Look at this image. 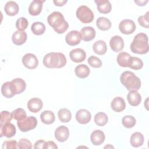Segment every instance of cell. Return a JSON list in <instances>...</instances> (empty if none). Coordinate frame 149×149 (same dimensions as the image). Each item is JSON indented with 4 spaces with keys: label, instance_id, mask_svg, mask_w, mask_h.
I'll return each mask as SVG.
<instances>
[{
    "label": "cell",
    "instance_id": "836d02e7",
    "mask_svg": "<svg viewBox=\"0 0 149 149\" xmlns=\"http://www.w3.org/2000/svg\"><path fill=\"white\" fill-rule=\"evenodd\" d=\"M143 66V61L138 58L134 56H131L128 67L134 70H139L141 69Z\"/></svg>",
    "mask_w": 149,
    "mask_h": 149
},
{
    "label": "cell",
    "instance_id": "7a4b0ae2",
    "mask_svg": "<svg viewBox=\"0 0 149 149\" xmlns=\"http://www.w3.org/2000/svg\"><path fill=\"white\" fill-rule=\"evenodd\" d=\"M65 55L61 52H49L43 58V64L48 68H61L66 64Z\"/></svg>",
    "mask_w": 149,
    "mask_h": 149
},
{
    "label": "cell",
    "instance_id": "ba28073f",
    "mask_svg": "<svg viewBox=\"0 0 149 149\" xmlns=\"http://www.w3.org/2000/svg\"><path fill=\"white\" fill-rule=\"evenodd\" d=\"M22 63L26 68L29 69H33L37 67L38 60L34 54L27 53L23 56Z\"/></svg>",
    "mask_w": 149,
    "mask_h": 149
},
{
    "label": "cell",
    "instance_id": "30bf717a",
    "mask_svg": "<svg viewBox=\"0 0 149 149\" xmlns=\"http://www.w3.org/2000/svg\"><path fill=\"white\" fill-rule=\"evenodd\" d=\"M65 40L66 43L70 46L79 44L81 40L80 33L77 30H72L66 35Z\"/></svg>",
    "mask_w": 149,
    "mask_h": 149
},
{
    "label": "cell",
    "instance_id": "d6a6232c",
    "mask_svg": "<svg viewBox=\"0 0 149 149\" xmlns=\"http://www.w3.org/2000/svg\"><path fill=\"white\" fill-rule=\"evenodd\" d=\"M31 30L33 34L39 36L44 34L45 31V26L42 22H36L32 24Z\"/></svg>",
    "mask_w": 149,
    "mask_h": 149
},
{
    "label": "cell",
    "instance_id": "8fae6325",
    "mask_svg": "<svg viewBox=\"0 0 149 149\" xmlns=\"http://www.w3.org/2000/svg\"><path fill=\"white\" fill-rule=\"evenodd\" d=\"M55 139L59 142H64L69 136V129L63 125L58 127L54 133Z\"/></svg>",
    "mask_w": 149,
    "mask_h": 149
},
{
    "label": "cell",
    "instance_id": "ee69618b",
    "mask_svg": "<svg viewBox=\"0 0 149 149\" xmlns=\"http://www.w3.org/2000/svg\"><path fill=\"white\" fill-rule=\"evenodd\" d=\"M45 141L43 140H39L37 141L34 145V148L35 149H44Z\"/></svg>",
    "mask_w": 149,
    "mask_h": 149
},
{
    "label": "cell",
    "instance_id": "d4e9b609",
    "mask_svg": "<svg viewBox=\"0 0 149 149\" xmlns=\"http://www.w3.org/2000/svg\"><path fill=\"white\" fill-rule=\"evenodd\" d=\"M144 143V136L142 133L136 132L133 133L130 139V143L134 147L141 146Z\"/></svg>",
    "mask_w": 149,
    "mask_h": 149
},
{
    "label": "cell",
    "instance_id": "7dc6e473",
    "mask_svg": "<svg viewBox=\"0 0 149 149\" xmlns=\"http://www.w3.org/2000/svg\"><path fill=\"white\" fill-rule=\"evenodd\" d=\"M148 1H134V2L138 5V6H144L146 5L147 3H148Z\"/></svg>",
    "mask_w": 149,
    "mask_h": 149
},
{
    "label": "cell",
    "instance_id": "d6986e66",
    "mask_svg": "<svg viewBox=\"0 0 149 149\" xmlns=\"http://www.w3.org/2000/svg\"><path fill=\"white\" fill-rule=\"evenodd\" d=\"M105 136L104 133L100 130H95L93 131L90 136L91 143L94 146H99L104 142Z\"/></svg>",
    "mask_w": 149,
    "mask_h": 149
},
{
    "label": "cell",
    "instance_id": "e0dca14e",
    "mask_svg": "<svg viewBox=\"0 0 149 149\" xmlns=\"http://www.w3.org/2000/svg\"><path fill=\"white\" fill-rule=\"evenodd\" d=\"M29 110L33 113L39 112L42 108L43 104L41 99L38 98H33L30 99L27 104Z\"/></svg>",
    "mask_w": 149,
    "mask_h": 149
},
{
    "label": "cell",
    "instance_id": "603a6c76",
    "mask_svg": "<svg viewBox=\"0 0 149 149\" xmlns=\"http://www.w3.org/2000/svg\"><path fill=\"white\" fill-rule=\"evenodd\" d=\"M12 40L15 45H20L23 44L27 40V34L24 31L17 30L13 33Z\"/></svg>",
    "mask_w": 149,
    "mask_h": 149
},
{
    "label": "cell",
    "instance_id": "8d00e7d4",
    "mask_svg": "<svg viewBox=\"0 0 149 149\" xmlns=\"http://www.w3.org/2000/svg\"><path fill=\"white\" fill-rule=\"evenodd\" d=\"M12 116L14 119L19 121L26 118V112L23 109L19 108L12 111Z\"/></svg>",
    "mask_w": 149,
    "mask_h": 149
},
{
    "label": "cell",
    "instance_id": "5bb4252c",
    "mask_svg": "<svg viewBox=\"0 0 149 149\" xmlns=\"http://www.w3.org/2000/svg\"><path fill=\"white\" fill-rule=\"evenodd\" d=\"M91 118V113L86 109H80L76 113V119L80 124L84 125L88 123Z\"/></svg>",
    "mask_w": 149,
    "mask_h": 149
},
{
    "label": "cell",
    "instance_id": "ab89813d",
    "mask_svg": "<svg viewBox=\"0 0 149 149\" xmlns=\"http://www.w3.org/2000/svg\"><path fill=\"white\" fill-rule=\"evenodd\" d=\"M17 147L19 149H30L32 147V144L28 139L22 138L20 139Z\"/></svg>",
    "mask_w": 149,
    "mask_h": 149
},
{
    "label": "cell",
    "instance_id": "f6af8a7d",
    "mask_svg": "<svg viewBox=\"0 0 149 149\" xmlns=\"http://www.w3.org/2000/svg\"><path fill=\"white\" fill-rule=\"evenodd\" d=\"M44 148L56 149V148H58V147L53 141H47L45 143Z\"/></svg>",
    "mask_w": 149,
    "mask_h": 149
},
{
    "label": "cell",
    "instance_id": "8992f818",
    "mask_svg": "<svg viewBox=\"0 0 149 149\" xmlns=\"http://www.w3.org/2000/svg\"><path fill=\"white\" fill-rule=\"evenodd\" d=\"M19 129L23 132H26L34 129L37 125V119L32 116L26 118L25 119L17 122Z\"/></svg>",
    "mask_w": 149,
    "mask_h": 149
},
{
    "label": "cell",
    "instance_id": "83f0119b",
    "mask_svg": "<svg viewBox=\"0 0 149 149\" xmlns=\"http://www.w3.org/2000/svg\"><path fill=\"white\" fill-rule=\"evenodd\" d=\"M40 119L42 123L46 125H50L54 122L55 116L53 112L51 111H44L40 115Z\"/></svg>",
    "mask_w": 149,
    "mask_h": 149
},
{
    "label": "cell",
    "instance_id": "4316f807",
    "mask_svg": "<svg viewBox=\"0 0 149 149\" xmlns=\"http://www.w3.org/2000/svg\"><path fill=\"white\" fill-rule=\"evenodd\" d=\"M93 49L95 54L102 55L106 53L107 51V47L105 42L100 40L94 42L93 45Z\"/></svg>",
    "mask_w": 149,
    "mask_h": 149
},
{
    "label": "cell",
    "instance_id": "3957f363",
    "mask_svg": "<svg viewBox=\"0 0 149 149\" xmlns=\"http://www.w3.org/2000/svg\"><path fill=\"white\" fill-rule=\"evenodd\" d=\"M148 36L146 34L140 33L133 38L130 44V49L132 52L137 54H144L148 51Z\"/></svg>",
    "mask_w": 149,
    "mask_h": 149
},
{
    "label": "cell",
    "instance_id": "f546056e",
    "mask_svg": "<svg viewBox=\"0 0 149 149\" xmlns=\"http://www.w3.org/2000/svg\"><path fill=\"white\" fill-rule=\"evenodd\" d=\"M96 24L100 30L106 31L111 27L112 23L111 21L107 17H100L96 21Z\"/></svg>",
    "mask_w": 149,
    "mask_h": 149
},
{
    "label": "cell",
    "instance_id": "f1b7e54d",
    "mask_svg": "<svg viewBox=\"0 0 149 149\" xmlns=\"http://www.w3.org/2000/svg\"><path fill=\"white\" fill-rule=\"evenodd\" d=\"M130 58L131 56L129 54L125 52H121L118 55L116 61L119 66L126 68L129 66Z\"/></svg>",
    "mask_w": 149,
    "mask_h": 149
},
{
    "label": "cell",
    "instance_id": "9a60e30c",
    "mask_svg": "<svg viewBox=\"0 0 149 149\" xmlns=\"http://www.w3.org/2000/svg\"><path fill=\"white\" fill-rule=\"evenodd\" d=\"M2 94L6 98H12L15 94V87L13 83L11 81H6L4 83L1 87Z\"/></svg>",
    "mask_w": 149,
    "mask_h": 149
},
{
    "label": "cell",
    "instance_id": "ffe728a7",
    "mask_svg": "<svg viewBox=\"0 0 149 149\" xmlns=\"http://www.w3.org/2000/svg\"><path fill=\"white\" fill-rule=\"evenodd\" d=\"M129 104L133 107L139 105L141 101V96L137 90H130L127 95Z\"/></svg>",
    "mask_w": 149,
    "mask_h": 149
},
{
    "label": "cell",
    "instance_id": "484cf974",
    "mask_svg": "<svg viewBox=\"0 0 149 149\" xmlns=\"http://www.w3.org/2000/svg\"><path fill=\"white\" fill-rule=\"evenodd\" d=\"M75 74L76 75L80 78V79H84L88 76L90 70V68L84 64H80L79 65H77L75 68Z\"/></svg>",
    "mask_w": 149,
    "mask_h": 149
},
{
    "label": "cell",
    "instance_id": "cb8c5ba5",
    "mask_svg": "<svg viewBox=\"0 0 149 149\" xmlns=\"http://www.w3.org/2000/svg\"><path fill=\"white\" fill-rule=\"evenodd\" d=\"M5 13L9 16H15L19 12V7L17 3L13 1H8L4 7Z\"/></svg>",
    "mask_w": 149,
    "mask_h": 149
},
{
    "label": "cell",
    "instance_id": "d590c367",
    "mask_svg": "<svg viewBox=\"0 0 149 149\" xmlns=\"http://www.w3.org/2000/svg\"><path fill=\"white\" fill-rule=\"evenodd\" d=\"M122 123L124 127L126 128H132L136 125V120L132 115H126L122 118Z\"/></svg>",
    "mask_w": 149,
    "mask_h": 149
},
{
    "label": "cell",
    "instance_id": "277c9868",
    "mask_svg": "<svg viewBox=\"0 0 149 149\" xmlns=\"http://www.w3.org/2000/svg\"><path fill=\"white\" fill-rule=\"evenodd\" d=\"M120 81L126 88L129 91H137L141 87L140 79L130 71L123 72L120 75Z\"/></svg>",
    "mask_w": 149,
    "mask_h": 149
},
{
    "label": "cell",
    "instance_id": "7bdbcfd3",
    "mask_svg": "<svg viewBox=\"0 0 149 149\" xmlns=\"http://www.w3.org/2000/svg\"><path fill=\"white\" fill-rule=\"evenodd\" d=\"M17 145V143L16 140H7L3 143L2 148V149H16Z\"/></svg>",
    "mask_w": 149,
    "mask_h": 149
},
{
    "label": "cell",
    "instance_id": "2e32d148",
    "mask_svg": "<svg viewBox=\"0 0 149 149\" xmlns=\"http://www.w3.org/2000/svg\"><path fill=\"white\" fill-rule=\"evenodd\" d=\"M81 39L84 41H90L93 40L95 37V29L91 26H86L80 30Z\"/></svg>",
    "mask_w": 149,
    "mask_h": 149
},
{
    "label": "cell",
    "instance_id": "4fadbf2b",
    "mask_svg": "<svg viewBox=\"0 0 149 149\" xmlns=\"http://www.w3.org/2000/svg\"><path fill=\"white\" fill-rule=\"evenodd\" d=\"M69 56L73 62L79 63L85 60L86 58V54L83 49L76 48L70 52Z\"/></svg>",
    "mask_w": 149,
    "mask_h": 149
},
{
    "label": "cell",
    "instance_id": "7c38bea8",
    "mask_svg": "<svg viewBox=\"0 0 149 149\" xmlns=\"http://www.w3.org/2000/svg\"><path fill=\"white\" fill-rule=\"evenodd\" d=\"M109 45L113 51L116 52H119L123 49V40L119 36H114L110 39Z\"/></svg>",
    "mask_w": 149,
    "mask_h": 149
},
{
    "label": "cell",
    "instance_id": "4dcf8cb0",
    "mask_svg": "<svg viewBox=\"0 0 149 149\" xmlns=\"http://www.w3.org/2000/svg\"><path fill=\"white\" fill-rule=\"evenodd\" d=\"M12 82L13 83L16 94H19L23 92L26 87V83L21 78H16L12 80Z\"/></svg>",
    "mask_w": 149,
    "mask_h": 149
},
{
    "label": "cell",
    "instance_id": "52a82bcc",
    "mask_svg": "<svg viewBox=\"0 0 149 149\" xmlns=\"http://www.w3.org/2000/svg\"><path fill=\"white\" fill-rule=\"evenodd\" d=\"M136 26L133 20L130 19H124L119 24V31L124 34H130L136 30Z\"/></svg>",
    "mask_w": 149,
    "mask_h": 149
},
{
    "label": "cell",
    "instance_id": "7402d4cb",
    "mask_svg": "<svg viewBox=\"0 0 149 149\" xmlns=\"http://www.w3.org/2000/svg\"><path fill=\"white\" fill-rule=\"evenodd\" d=\"M111 106L113 111L116 112H120L125 109L126 103L123 98L116 97L112 100Z\"/></svg>",
    "mask_w": 149,
    "mask_h": 149
},
{
    "label": "cell",
    "instance_id": "5b68a950",
    "mask_svg": "<svg viewBox=\"0 0 149 149\" xmlns=\"http://www.w3.org/2000/svg\"><path fill=\"white\" fill-rule=\"evenodd\" d=\"M76 17L83 23H91L94 17L92 10L86 5L80 6L76 10Z\"/></svg>",
    "mask_w": 149,
    "mask_h": 149
},
{
    "label": "cell",
    "instance_id": "44dd1931",
    "mask_svg": "<svg viewBox=\"0 0 149 149\" xmlns=\"http://www.w3.org/2000/svg\"><path fill=\"white\" fill-rule=\"evenodd\" d=\"M97 10L100 13L107 14L111 12L112 5L108 0H95Z\"/></svg>",
    "mask_w": 149,
    "mask_h": 149
},
{
    "label": "cell",
    "instance_id": "b9f144b4",
    "mask_svg": "<svg viewBox=\"0 0 149 149\" xmlns=\"http://www.w3.org/2000/svg\"><path fill=\"white\" fill-rule=\"evenodd\" d=\"M12 113H9L7 111H3L1 112V123L4 124L8 122H10L12 119Z\"/></svg>",
    "mask_w": 149,
    "mask_h": 149
},
{
    "label": "cell",
    "instance_id": "f35d334b",
    "mask_svg": "<svg viewBox=\"0 0 149 149\" xmlns=\"http://www.w3.org/2000/svg\"><path fill=\"white\" fill-rule=\"evenodd\" d=\"M87 62L88 64L94 68H98L102 66L101 60L95 56H91L88 58Z\"/></svg>",
    "mask_w": 149,
    "mask_h": 149
},
{
    "label": "cell",
    "instance_id": "9c48e42d",
    "mask_svg": "<svg viewBox=\"0 0 149 149\" xmlns=\"http://www.w3.org/2000/svg\"><path fill=\"white\" fill-rule=\"evenodd\" d=\"M16 127L15 125L10 122L4 124H0V135L1 137L3 136L10 138L16 134Z\"/></svg>",
    "mask_w": 149,
    "mask_h": 149
},
{
    "label": "cell",
    "instance_id": "1f68e13d",
    "mask_svg": "<svg viewBox=\"0 0 149 149\" xmlns=\"http://www.w3.org/2000/svg\"><path fill=\"white\" fill-rule=\"evenodd\" d=\"M58 118L62 122H69L72 118L71 112L66 108H62L58 111Z\"/></svg>",
    "mask_w": 149,
    "mask_h": 149
},
{
    "label": "cell",
    "instance_id": "e575fe53",
    "mask_svg": "<svg viewBox=\"0 0 149 149\" xmlns=\"http://www.w3.org/2000/svg\"><path fill=\"white\" fill-rule=\"evenodd\" d=\"M108 118L106 113L104 112H98L94 116V122L95 124L100 126H103L108 122Z\"/></svg>",
    "mask_w": 149,
    "mask_h": 149
},
{
    "label": "cell",
    "instance_id": "6da1fadb",
    "mask_svg": "<svg viewBox=\"0 0 149 149\" xmlns=\"http://www.w3.org/2000/svg\"><path fill=\"white\" fill-rule=\"evenodd\" d=\"M47 22L58 34L65 33L69 27L68 23L65 20L63 15L57 11L53 12L47 17Z\"/></svg>",
    "mask_w": 149,
    "mask_h": 149
},
{
    "label": "cell",
    "instance_id": "bcb514c9",
    "mask_svg": "<svg viewBox=\"0 0 149 149\" xmlns=\"http://www.w3.org/2000/svg\"><path fill=\"white\" fill-rule=\"evenodd\" d=\"M67 2H68L67 0H61V1H57V0L55 1V0H54V1H53V2L54 3L55 5L58 6H62Z\"/></svg>",
    "mask_w": 149,
    "mask_h": 149
},
{
    "label": "cell",
    "instance_id": "ac0fdd59",
    "mask_svg": "<svg viewBox=\"0 0 149 149\" xmlns=\"http://www.w3.org/2000/svg\"><path fill=\"white\" fill-rule=\"evenodd\" d=\"M44 2H45V1H41V0L33 1L29 7V12L30 15L32 16L38 15L42 10V4Z\"/></svg>",
    "mask_w": 149,
    "mask_h": 149
},
{
    "label": "cell",
    "instance_id": "74e56055",
    "mask_svg": "<svg viewBox=\"0 0 149 149\" xmlns=\"http://www.w3.org/2000/svg\"><path fill=\"white\" fill-rule=\"evenodd\" d=\"M28 25V20L23 17H19L16 22V27L19 31H24L27 29Z\"/></svg>",
    "mask_w": 149,
    "mask_h": 149
},
{
    "label": "cell",
    "instance_id": "60d3db41",
    "mask_svg": "<svg viewBox=\"0 0 149 149\" xmlns=\"http://www.w3.org/2000/svg\"><path fill=\"white\" fill-rule=\"evenodd\" d=\"M148 13H149V12H147V13L144 15L140 16L138 17V22H139V24L144 28H148V27H149Z\"/></svg>",
    "mask_w": 149,
    "mask_h": 149
},
{
    "label": "cell",
    "instance_id": "c3c4849f",
    "mask_svg": "<svg viewBox=\"0 0 149 149\" xmlns=\"http://www.w3.org/2000/svg\"><path fill=\"white\" fill-rule=\"evenodd\" d=\"M108 147H110V148H113V147H112V146H111L110 144H108V146H105L104 148H108Z\"/></svg>",
    "mask_w": 149,
    "mask_h": 149
}]
</instances>
